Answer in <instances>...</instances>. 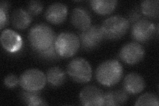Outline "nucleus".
Masks as SVG:
<instances>
[{
	"mask_svg": "<svg viewBox=\"0 0 159 106\" xmlns=\"http://www.w3.org/2000/svg\"><path fill=\"white\" fill-rule=\"evenodd\" d=\"M141 13L145 16L151 18L158 17V0H146L141 3Z\"/></svg>",
	"mask_w": 159,
	"mask_h": 106,
	"instance_id": "aec40b11",
	"label": "nucleus"
},
{
	"mask_svg": "<svg viewBox=\"0 0 159 106\" xmlns=\"http://www.w3.org/2000/svg\"><path fill=\"white\" fill-rule=\"evenodd\" d=\"M145 54V49L141 44L136 42H131L125 44L121 48L119 57L126 64L133 65L142 60Z\"/></svg>",
	"mask_w": 159,
	"mask_h": 106,
	"instance_id": "1a4fd4ad",
	"label": "nucleus"
},
{
	"mask_svg": "<svg viewBox=\"0 0 159 106\" xmlns=\"http://www.w3.org/2000/svg\"><path fill=\"white\" fill-rule=\"evenodd\" d=\"M127 92L123 90H111L104 94V105H121L128 100Z\"/></svg>",
	"mask_w": 159,
	"mask_h": 106,
	"instance_id": "2eb2a0df",
	"label": "nucleus"
},
{
	"mask_svg": "<svg viewBox=\"0 0 159 106\" xmlns=\"http://www.w3.org/2000/svg\"><path fill=\"white\" fill-rule=\"evenodd\" d=\"M142 18V13L140 10H139V9H133L130 15H129V19H128V21L129 23L134 24Z\"/></svg>",
	"mask_w": 159,
	"mask_h": 106,
	"instance_id": "a878e982",
	"label": "nucleus"
},
{
	"mask_svg": "<svg viewBox=\"0 0 159 106\" xmlns=\"http://www.w3.org/2000/svg\"><path fill=\"white\" fill-rule=\"evenodd\" d=\"M67 72L74 81L78 83H87L92 77L90 64L83 58H76L69 62Z\"/></svg>",
	"mask_w": 159,
	"mask_h": 106,
	"instance_id": "39448f33",
	"label": "nucleus"
},
{
	"mask_svg": "<svg viewBox=\"0 0 159 106\" xmlns=\"http://www.w3.org/2000/svg\"><path fill=\"white\" fill-rule=\"evenodd\" d=\"M145 82L140 74L135 72L128 74L123 81L124 89L127 93L137 94L145 88Z\"/></svg>",
	"mask_w": 159,
	"mask_h": 106,
	"instance_id": "ddd939ff",
	"label": "nucleus"
},
{
	"mask_svg": "<svg viewBox=\"0 0 159 106\" xmlns=\"http://www.w3.org/2000/svg\"><path fill=\"white\" fill-rule=\"evenodd\" d=\"M117 2L116 0H92L90 5L94 12L100 15L111 13L116 9Z\"/></svg>",
	"mask_w": 159,
	"mask_h": 106,
	"instance_id": "f3484780",
	"label": "nucleus"
},
{
	"mask_svg": "<svg viewBox=\"0 0 159 106\" xmlns=\"http://www.w3.org/2000/svg\"><path fill=\"white\" fill-rule=\"evenodd\" d=\"M11 23L18 29H25L29 27L32 21L31 15L23 9H17L11 15Z\"/></svg>",
	"mask_w": 159,
	"mask_h": 106,
	"instance_id": "dca6fc26",
	"label": "nucleus"
},
{
	"mask_svg": "<svg viewBox=\"0 0 159 106\" xmlns=\"http://www.w3.org/2000/svg\"><path fill=\"white\" fill-rule=\"evenodd\" d=\"M36 53H37L38 56L39 57L47 60H57L61 57L57 52L54 44L52 45V47L47 48V50H43V51H40Z\"/></svg>",
	"mask_w": 159,
	"mask_h": 106,
	"instance_id": "4be33fe9",
	"label": "nucleus"
},
{
	"mask_svg": "<svg viewBox=\"0 0 159 106\" xmlns=\"http://www.w3.org/2000/svg\"><path fill=\"white\" fill-rule=\"evenodd\" d=\"M104 37L101 27L99 25H90L82 31L80 35V42L86 50H92L98 47Z\"/></svg>",
	"mask_w": 159,
	"mask_h": 106,
	"instance_id": "0eeeda50",
	"label": "nucleus"
},
{
	"mask_svg": "<svg viewBox=\"0 0 159 106\" xmlns=\"http://www.w3.org/2000/svg\"><path fill=\"white\" fill-rule=\"evenodd\" d=\"M43 9V4L39 1H31L28 4V12L31 16H37L41 13Z\"/></svg>",
	"mask_w": 159,
	"mask_h": 106,
	"instance_id": "b1692460",
	"label": "nucleus"
},
{
	"mask_svg": "<svg viewBox=\"0 0 159 106\" xmlns=\"http://www.w3.org/2000/svg\"><path fill=\"white\" fill-rule=\"evenodd\" d=\"M123 67L117 60H107L99 65L96 71L98 82L111 87L120 81L123 76Z\"/></svg>",
	"mask_w": 159,
	"mask_h": 106,
	"instance_id": "f03ea898",
	"label": "nucleus"
},
{
	"mask_svg": "<svg viewBox=\"0 0 159 106\" xmlns=\"http://www.w3.org/2000/svg\"><path fill=\"white\" fill-rule=\"evenodd\" d=\"M130 26L128 19L121 16H114L106 19L101 26L104 37L116 40L123 37Z\"/></svg>",
	"mask_w": 159,
	"mask_h": 106,
	"instance_id": "7ed1b4c3",
	"label": "nucleus"
},
{
	"mask_svg": "<svg viewBox=\"0 0 159 106\" xmlns=\"http://www.w3.org/2000/svg\"><path fill=\"white\" fill-rule=\"evenodd\" d=\"M68 9L65 4L62 3H54L50 6L45 12V18L52 24H61L67 17Z\"/></svg>",
	"mask_w": 159,
	"mask_h": 106,
	"instance_id": "f8f14e48",
	"label": "nucleus"
},
{
	"mask_svg": "<svg viewBox=\"0 0 159 106\" xmlns=\"http://www.w3.org/2000/svg\"><path fill=\"white\" fill-rule=\"evenodd\" d=\"M135 105H151L158 106L159 105L158 97L155 94L145 93L139 97L135 104Z\"/></svg>",
	"mask_w": 159,
	"mask_h": 106,
	"instance_id": "412c9836",
	"label": "nucleus"
},
{
	"mask_svg": "<svg viewBox=\"0 0 159 106\" xmlns=\"http://www.w3.org/2000/svg\"><path fill=\"white\" fill-rule=\"evenodd\" d=\"M9 3L3 1L0 3V24H1V29H2L7 24L9 21L8 16V8Z\"/></svg>",
	"mask_w": 159,
	"mask_h": 106,
	"instance_id": "5701e85b",
	"label": "nucleus"
},
{
	"mask_svg": "<svg viewBox=\"0 0 159 106\" xmlns=\"http://www.w3.org/2000/svg\"><path fill=\"white\" fill-rule=\"evenodd\" d=\"M21 98L25 104L29 106L47 105L39 92H29L24 90L21 94Z\"/></svg>",
	"mask_w": 159,
	"mask_h": 106,
	"instance_id": "6ab92c4d",
	"label": "nucleus"
},
{
	"mask_svg": "<svg viewBox=\"0 0 159 106\" xmlns=\"http://www.w3.org/2000/svg\"><path fill=\"white\" fill-rule=\"evenodd\" d=\"M46 82L45 74L37 68L25 70L19 78L20 85L29 92H39L45 86Z\"/></svg>",
	"mask_w": 159,
	"mask_h": 106,
	"instance_id": "423d86ee",
	"label": "nucleus"
},
{
	"mask_svg": "<svg viewBox=\"0 0 159 106\" xmlns=\"http://www.w3.org/2000/svg\"><path fill=\"white\" fill-rule=\"evenodd\" d=\"M157 27L148 19L142 18L133 24L131 35L132 37L138 42H147L149 41L155 32Z\"/></svg>",
	"mask_w": 159,
	"mask_h": 106,
	"instance_id": "6e6552de",
	"label": "nucleus"
},
{
	"mask_svg": "<svg viewBox=\"0 0 159 106\" xmlns=\"http://www.w3.org/2000/svg\"><path fill=\"white\" fill-rule=\"evenodd\" d=\"M80 99L85 106L104 105V93L95 85H87L80 93Z\"/></svg>",
	"mask_w": 159,
	"mask_h": 106,
	"instance_id": "9d476101",
	"label": "nucleus"
},
{
	"mask_svg": "<svg viewBox=\"0 0 159 106\" xmlns=\"http://www.w3.org/2000/svg\"><path fill=\"white\" fill-rule=\"evenodd\" d=\"M56 34L45 23L37 24L30 29L28 39L31 48L35 53L47 50L54 44Z\"/></svg>",
	"mask_w": 159,
	"mask_h": 106,
	"instance_id": "f257e3e1",
	"label": "nucleus"
},
{
	"mask_svg": "<svg viewBox=\"0 0 159 106\" xmlns=\"http://www.w3.org/2000/svg\"><path fill=\"white\" fill-rule=\"evenodd\" d=\"M1 43L5 50L10 53H15L21 49L23 39L21 35L11 29H6L2 33Z\"/></svg>",
	"mask_w": 159,
	"mask_h": 106,
	"instance_id": "9b49d317",
	"label": "nucleus"
},
{
	"mask_svg": "<svg viewBox=\"0 0 159 106\" xmlns=\"http://www.w3.org/2000/svg\"><path fill=\"white\" fill-rule=\"evenodd\" d=\"M71 22L76 28L83 31L91 25V15L85 8L77 7L72 12Z\"/></svg>",
	"mask_w": 159,
	"mask_h": 106,
	"instance_id": "4468645a",
	"label": "nucleus"
},
{
	"mask_svg": "<svg viewBox=\"0 0 159 106\" xmlns=\"http://www.w3.org/2000/svg\"><path fill=\"white\" fill-rule=\"evenodd\" d=\"M3 82L6 86L9 88H13L16 87L18 84H19V79H18L16 75L10 74L4 78Z\"/></svg>",
	"mask_w": 159,
	"mask_h": 106,
	"instance_id": "393cba45",
	"label": "nucleus"
},
{
	"mask_svg": "<svg viewBox=\"0 0 159 106\" xmlns=\"http://www.w3.org/2000/svg\"><path fill=\"white\" fill-rule=\"evenodd\" d=\"M47 80L52 86H61L66 80V74L63 70L58 67L49 68L47 72Z\"/></svg>",
	"mask_w": 159,
	"mask_h": 106,
	"instance_id": "a211bd4d",
	"label": "nucleus"
},
{
	"mask_svg": "<svg viewBox=\"0 0 159 106\" xmlns=\"http://www.w3.org/2000/svg\"><path fill=\"white\" fill-rule=\"evenodd\" d=\"M79 37L73 33L63 32L57 37L54 46L57 53L61 57H73L80 48Z\"/></svg>",
	"mask_w": 159,
	"mask_h": 106,
	"instance_id": "20e7f679",
	"label": "nucleus"
}]
</instances>
